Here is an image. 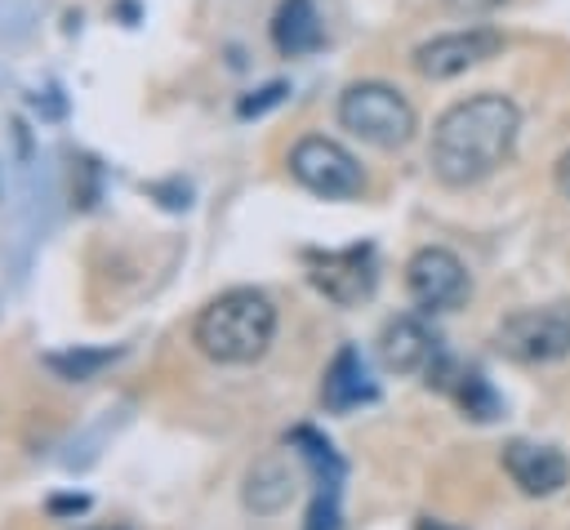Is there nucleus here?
<instances>
[{
    "label": "nucleus",
    "mask_w": 570,
    "mask_h": 530,
    "mask_svg": "<svg viewBox=\"0 0 570 530\" xmlns=\"http://www.w3.org/2000/svg\"><path fill=\"white\" fill-rule=\"evenodd\" d=\"M374 396H379V387L370 383L361 352H356V347H338V356H334V361H330V370H325L321 401H325L330 410H352V405L374 401Z\"/></svg>",
    "instance_id": "obj_13"
},
{
    "label": "nucleus",
    "mask_w": 570,
    "mask_h": 530,
    "mask_svg": "<svg viewBox=\"0 0 570 530\" xmlns=\"http://www.w3.org/2000/svg\"><path fill=\"white\" fill-rule=\"evenodd\" d=\"M405 289H410V303L419 312H454L468 298L472 281H468V267L454 249L423 245L405 263Z\"/></svg>",
    "instance_id": "obj_6"
},
{
    "label": "nucleus",
    "mask_w": 570,
    "mask_h": 530,
    "mask_svg": "<svg viewBox=\"0 0 570 530\" xmlns=\"http://www.w3.org/2000/svg\"><path fill=\"white\" fill-rule=\"evenodd\" d=\"M307 281L338 307H356L374 294V249L370 245H347L330 254H307Z\"/></svg>",
    "instance_id": "obj_8"
},
{
    "label": "nucleus",
    "mask_w": 570,
    "mask_h": 530,
    "mask_svg": "<svg viewBox=\"0 0 570 530\" xmlns=\"http://www.w3.org/2000/svg\"><path fill=\"white\" fill-rule=\"evenodd\" d=\"M503 472L512 477V485L521 494L548 499L570 481V459L543 441H508L503 445Z\"/></svg>",
    "instance_id": "obj_9"
},
{
    "label": "nucleus",
    "mask_w": 570,
    "mask_h": 530,
    "mask_svg": "<svg viewBox=\"0 0 570 530\" xmlns=\"http://www.w3.org/2000/svg\"><path fill=\"white\" fill-rule=\"evenodd\" d=\"M289 499H294V477H289V468H285L281 459H267V463H258V468L249 472V481H245V503H249L254 512L272 517V512H281Z\"/></svg>",
    "instance_id": "obj_14"
},
{
    "label": "nucleus",
    "mask_w": 570,
    "mask_h": 530,
    "mask_svg": "<svg viewBox=\"0 0 570 530\" xmlns=\"http://www.w3.org/2000/svg\"><path fill=\"white\" fill-rule=\"evenodd\" d=\"M85 530H129V526H120V521H107V526H85Z\"/></svg>",
    "instance_id": "obj_19"
},
{
    "label": "nucleus",
    "mask_w": 570,
    "mask_h": 530,
    "mask_svg": "<svg viewBox=\"0 0 570 530\" xmlns=\"http://www.w3.org/2000/svg\"><path fill=\"white\" fill-rule=\"evenodd\" d=\"M499 49H503V36L494 27H459V31H441L423 40L410 53V67L423 80H450V76H463L468 67H481Z\"/></svg>",
    "instance_id": "obj_7"
},
{
    "label": "nucleus",
    "mask_w": 570,
    "mask_h": 530,
    "mask_svg": "<svg viewBox=\"0 0 570 530\" xmlns=\"http://www.w3.org/2000/svg\"><path fill=\"white\" fill-rule=\"evenodd\" d=\"M289 445L303 454V463L316 477V499H312V512H307V530H334L338 526V481H343V463H338L334 445L321 441L312 428H298L289 436Z\"/></svg>",
    "instance_id": "obj_10"
},
{
    "label": "nucleus",
    "mask_w": 570,
    "mask_h": 530,
    "mask_svg": "<svg viewBox=\"0 0 570 530\" xmlns=\"http://www.w3.org/2000/svg\"><path fill=\"white\" fill-rule=\"evenodd\" d=\"M111 361V352H71V356H49V365L58 370V374H67V379H89L98 365H107Z\"/></svg>",
    "instance_id": "obj_16"
},
{
    "label": "nucleus",
    "mask_w": 570,
    "mask_h": 530,
    "mask_svg": "<svg viewBox=\"0 0 570 530\" xmlns=\"http://www.w3.org/2000/svg\"><path fill=\"white\" fill-rule=\"evenodd\" d=\"M289 174H294L298 187H307L321 200H352V196L365 192L361 160L343 143H334L325 134H303L289 147Z\"/></svg>",
    "instance_id": "obj_5"
},
{
    "label": "nucleus",
    "mask_w": 570,
    "mask_h": 530,
    "mask_svg": "<svg viewBox=\"0 0 570 530\" xmlns=\"http://www.w3.org/2000/svg\"><path fill=\"white\" fill-rule=\"evenodd\" d=\"M441 387H454L459 405H463L472 419H494V414H499V396H494V387H490L476 370H454V379H445Z\"/></svg>",
    "instance_id": "obj_15"
},
{
    "label": "nucleus",
    "mask_w": 570,
    "mask_h": 530,
    "mask_svg": "<svg viewBox=\"0 0 570 530\" xmlns=\"http://www.w3.org/2000/svg\"><path fill=\"white\" fill-rule=\"evenodd\" d=\"M338 125L379 151H396L414 138L419 116L410 98L387 80H356L338 98Z\"/></svg>",
    "instance_id": "obj_3"
},
{
    "label": "nucleus",
    "mask_w": 570,
    "mask_h": 530,
    "mask_svg": "<svg viewBox=\"0 0 570 530\" xmlns=\"http://www.w3.org/2000/svg\"><path fill=\"white\" fill-rule=\"evenodd\" d=\"M272 45L285 58H307L325 45V22L316 0H281L272 13Z\"/></svg>",
    "instance_id": "obj_12"
},
{
    "label": "nucleus",
    "mask_w": 570,
    "mask_h": 530,
    "mask_svg": "<svg viewBox=\"0 0 570 530\" xmlns=\"http://www.w3.org/2000/svg\"><path fill=\"white\" fill-rule=\"evenodd\" d=\"M379 356L392 374H428V365L441 356L432 330L419 316H392L379 334Z\"/></svg>",
    "instance_id": "obj_11"
},
{
    "label": "nucleus",
    "mask_w": 570,
    "mask_h": 530,
    "mask_svg": "<svg viewBox=\"0 0 570 530\" xmlns=\"http://www.w3.org/2000/svg\"><path fill=\"white\" fill-rule=\"evenodd\" d=\"M552 183H557V192L570 200V147L557 156V165H552Z\"/></svg>",
    "instance_id": "obj_18"
},
{
    "label": "nucleus",
    "mask_w": 570,
    "mask_h": 530,
    "mask_svg": "<svg viewBox=\"0 0 570 530\" xmlns=\"http://www.w3.org/2000/svg\"><path fill=\"white\" fill-rule=\"evenodd\" d=\"M521 134V107L508 94H472L441 111L428 165L445 187H476L508 165Z\"/></svg>",
    "instance_id": "obj_1"
},
{
    "label": "nucleus",
    "mask_w": 570,
    "mask_h": 530,
    "mask_svg": "<svg viewBox=\"0 0 570 530\" xmlns=\"http://www.w3.org/2000/svg\"><path fill=\"white\" fill-rule=\"evenodd\" d=\"M454 13H494L499 4H508V0H445Z\"/></svg>",
    "instance_id": "obj_17"
},
{
    "label": "nucleus",
    "mask_w": 570,
    "mask_h": 530,
    "mask_svg": "<svg viewBox=\"0 0 570 530\" xmlns=\"http://www.w3.org/2000/svg\"><path fill=\"white\" fill-rule=\"evenodd\" d=\"M419 530H445V526H436V521H419Z\"/></svg>",
    "instance_id": "obj_20"
},
{
    "label": "nucleus",
    "mask_w": 570,
    "mask_h": 530,
    "mask_svg": "<svg viewBox=\"0 0 570 530\" xmlns=\"http://www.w3.org/2000/svg\"><path fill=\"white\" fill-rule=\"evenodd\" d=\"M276 338V307L263 289L236 285L209 298L191 321V343L218 365H249Z\"/></svg>",
    "instance_id": "obj_2"
},
{
    "label": "nucleus",
    "mask_w": 570,
    "mask_h": 530,
    "mask_svg": "<svg viewBox=\"0 0 570 530\" xmlns=\"http://www.w3.org/2000/svg\"><path fill=\"white\" fill-rule=\"evenodd\" d=\"M494 347L517 365H552L570 356V303H543L503 316Z\"/></svg>",
    "instance_id": "obj_4"
}]
</instances>
